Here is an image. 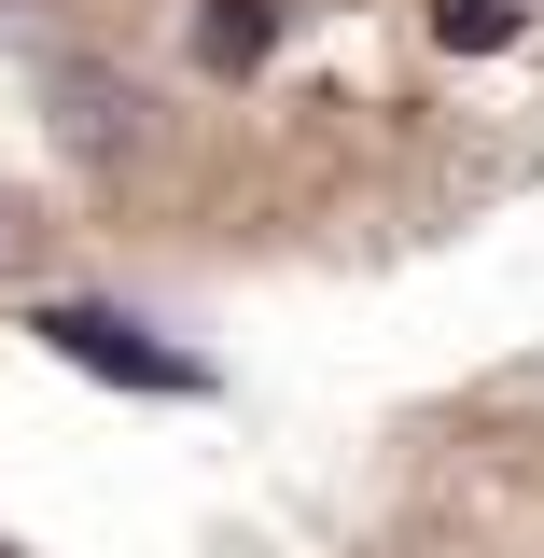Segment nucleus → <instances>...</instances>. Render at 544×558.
<instances>
[{"label":"nucleus","mask_w":544,"mask_h":558,"mask_svg":"<svg viewBox=\"0 0 544 558\" xmlns=\"http://www.w3.org/2000/svg\"><path fill=\"white\" fill-rule=\"evenodd\" d=\"M28 336L57 349L70 377H98V391H140V405H196L209 363L182 336H154V322H126L112 293H57V307H28Z\"/></svg>","instance_id":"nucleus-1"},{"label":"nucleus","mask_w":544,"mask_h":558,"mask_svg":"<svg viewBox=\"0 0 544 558\" xmlns=\"http://www.w3.org/2000/svg\"><path fill=\"white\" fill-rule=\"evenodd\" d=\"M266 57H279V0H209V14H196V70L252 84Z\"/></svg>","instance_id":"nucleus-2"},{"label":"nucleus","mask_w":544,"mask_h":558,"mask_svg":"<svg viewBox=\"0 0 544 558\" xmlns=\"http://www.w3.org/2000/svg\"><path fill=\"white\" fill-rule=\"evenodd\" d=\"M57 140H84V154H126V140H140V98L112 84V70H57Z\"/></svg>","instance_id":"nucleus-3"},{"label":"nucleus","mask_w":544,"mask_h":558,"mask_svg":"<svg viewBox=\"0 0 544 558\" xmlns=\"http://www.w3.org/2000/svg\"><path fill=\"white\" fill-rule=\"evenodd\" d=\"M433 43L447 57H503L517 43V0H433Z\"/></svg>","instance_id":"nucleus-4"},{"label":"nucleus","mask_w":544,"mask_h":558,"mask_svg":"<svg viewBox=\"0 0 544 558\" xmlns=\"http://www.w3.org/2000/svg\"><path fill=\"white\" fill-rule=\"evenodd\" d=\"M0 252H14V196H0Z\"/></svg>","instance_id":"nucleus-5"},{"label":"nucleus","mask_w":544,"mask_h":558,"mask_svg":"<svg viewBox=\"0 0 544 558\" xmlns=\"http://www.w3.org/2000/svg\"><path fill=\"white\" fill-rule=\"evenodd\" d=\"M0 558H14V545H0Z\"/></svg>","instance_id":"nucleus-6"}]
</instances>
